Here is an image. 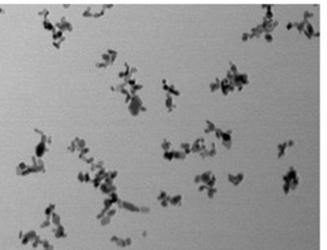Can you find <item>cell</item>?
<instances>
[{
    "label": "cell",
    "instance_id": "cell-3",
    "mask_svg": "<svg viewBox=\"0 0 327 250\" xmlns=\"http://www.w3.org/2000/svg\"><path fill=\"white\" fill-rule=\"evenodd\" d=\"M244 177H245V175H244L242 172H238L237 175H233V174H229V175H227V178H229V182H231L234 186H238V185H240V183L244 180Z\"/></svg>",
    "mask_w": 327,
    "mask_h": 250
},
{
    "label": "cell",
    "instance_id": "cell-12",
    "mask_svg": "<svg viewBox=\"0 0 327 250\" xmlns=\"http://www.w3.org/2000/svg\"><path fill=\"white\" fill-rule=\"evenodd\" d=\"M172 157L177 159V160H184L185 157H186V154L181 151H172Z\"/></svg>",
    "mask_w": 327,
    "mask_h": 250
},
{
    "label": "cell",
    "instance_id": "cell-31",
    "mask_svg": "<svg viewBox=\"0 0 327 250\" xmlns=\"http://www.w3.org/2000/svg\"><path fill=\"white\" fill-rule=\"evenodd\" d=\"M286 145H288V146H294V145H296V142L293 141V139H289V141L286 142Z\"/></svg>",
    "mask_w": 327,
    "mask_h": 250
},
{
    "label": "cell",
    "instance_id": "cell-21",
    "mask_svg": "<svg viewBox=\"0 0 327 250\" xmlns=\"http://www.w3.org/2000/svg\"><path fill=\"white\" fill-rule=\"evenodd\" d=\"M312 16H314V14H312L311 11H305V13H304V19H302V21H305V22H307L308 19H311Z\"/></svg>",
    "mask_w": 327,
    "mask_h": 250
},
{
    "label": "cell",
    "instance_id": "cell-18",
    "mask_svg": "<svg viewBox=\"0 0 327 250\" xmlns=\"http://www.w3.org/2000/svg\"><path fill=\"white\" fill-rule=\"evenodd\" d=\"M162 148H163V151L164 152L171 151V142H170L169 139H164V141L162 142Z\"/></svg>",
    "mask_w": 327,
    "mask_h": 250
},
{
    "label": "cell",
    "instance_id": "cell-2",
    "mask_svg": "<svg viewBox=\"0 0 327 250\" xmlns=\"http://www.w3.org/2000/svg\"><path fill=\"white\" fill-rule=\"evenodd\" d=\"M260 26H262V29H263V32L264 33H271L272 30L278 26V21H274V19L272 21H264L263 19V23Z\"/></svg>",
    "mask_w": 327,
    "mask_h": 250
},
{
    "label": "cell",
    "instance_id": "cell-13",
    "mask_svg": "<svg viewBox=\"0 0 327 250\" xmlns=\"http://www.w3.org/2000/svg\"><path fill=\"white\" fill-rule=\"evenodd\" d=\"M207 153H208V157H214L215 154H216V145L212 142L211 144V146L207 149Z\"/></svg>",
    "mask_w": 327,
    "mask_h": 250
},
{
    "label": "cell",
    "instance_id": "cell-28",
    "mask_svg": "<svg viewBox=\"0 0 327 250\" xmlns=\"http://www.w3.org/2000/svg\"><path fill=\"white\" fill-rule=\"evenodd\" d=\"M194 183H196V185H200L201 183V177L200 175H196V177H194Z\"/></svg>",
    "mask_w": 327,
    "mask_h": 250
},
{
    "label": "cell",
    "instance_id": "cell-32",
    "mask_svg": "<svg viewBox=\"0 0 327 250\" xmlns=\"http://www.w3.org/2000/svg\"><path fill=\"white\" fill-rule=\"evenodd\" d=\"M293 26H294V25H293V22H289V23H288V26H286V29H288V30H290V29H293Z\"/></svg>",
    "mask_w": 327,
    "mask_h": 250
},
{
    "label": "cell",
    "instance_id": "cell-26",
    "mask_svg": "<svg viewBox=\"0 0 327 250\" xmlns=\"http://www.w3.org/2000/svg\"><path fill=\"white\" fill-rule=\"evenodd\" d=\"M264 39H266V41L267 42H272V36H271V33H266V34H264Z\"/></svg>",
    "mask_w": 327,
    "mask_h": 250
},
{
    "label": "cell",
    "instance_id": "cell-4",
    "mask_svg": "<svg viewBox=\"0 0 327 250\" xmlns=\"http://www.w3.org/2000/svg\"><path fill=\"white\" fill-rule=\"evenodd\" d=\"M249 34H250V37H255V39H257V37H260L262 34H264V32H263L262 26L257 25V26H255V27H253V29L250 30Z\"/></svg>",
    "mask_w": 327,
    "mask_h": 250
},
{
    "label": "cell",
    "instance_id": "cell-1",
    "mask_svg": "<svg viewBox=\"0 0 327 250\" xmlns=\"http://www.w3.org/2000/svg\"><path fill=\"white\" fill-rule=\"evenodd\" d=\"M207 148L208 146L205 145L204 138H198V139H196V141L193 142V145H192V152H193V153H200L201 151H204Z\"/></svg>",
    "mask_w": 327,
    "mask_h": 250
},
{
    "label": "cell",
    "instance_id": "cell-6",
    "mask_svg": "<svg viewBox=\"0 0 327 250\" xmlns=\"http://www.w3.org/2000/svg\"><path fill=\"white\" fill-rule=\"evenodd\" d=\"M200 177H201V182H203V185H205V186H207L208 182H210V179H211L212 177H214V174L211 172V171H207V172L201 174Z\"/></svg>",
    "mask_w": 327,
    "mask_h": 250
},
{
    "label": "cell",
    "instance_id": "cell-19",
    "mask_svg": "<svg viewBox=\"0 0 327 250\" xmlns=\"http://www.w3.org/2000/svg\"><path fill=\"white\" fill-rule=\"evenodd\" d=\"M229 66H230V73L233 74V75H237V74H238V68H237V66L236 64L233 63V62H229Z\"/></svg>",
    "mask_w": 327,
    "mask_h": 250
},
{
    "label": "cell",
    "instance_id": "cell-5",
    "mask_svg": "<svg viewBox=\"0 0 327 250\" xmlns=\"http://www.w3.org/2000/svg\"><path fill=\"white\" fill-rule=\"evenodd\" d=\"M304 34H307V37L308 39H312L314 37V34H315V30H314V27H312V25L309 22H307V25H305V29H304Z\"/></svg>",
    "mask_w": 327,
    "mask_h": 250
},
{
    "label": "cell",
    "instance_id": "cell-8",
    "mask_svg": "<svg viewBox=\"0 0 327 250\" xmlns=\"http://www.w3.org/2000/svg\"><path fill=\"white\" fill-rule=\"evenodd\" d=\"M170 204H172V205H181L182 204V196L181 194H177L175 197H170Z\"/></svg>",
    "mask_w": 327,
    "mask_h": 250
},
{
    "label": "cell",
    "instance_id": "cell-30",
    "mask_svg": "<svg viewBox=\"0 0 327 250\" xmlns=\"http://www.w3.org/2000/svg\"><path fill=\"white\" fill-rule=\"evenodd\" d=\"M207 189H208V187L205 186V185H200V186H198V191H205Z\"/></svg>",
    "mask_w": 327,
    "mask_h": 250
},
{
    "label": "cell",
    "instance_id": "cell-11",
    "mask_svg": "<svg viewBox=\"0 0 327 250\" xmlns=\"http://www.w3.org/2000/svg\"><path fill=\"white\" fill-rule=\"evenodd\" d=\"M286 148H288V145H286V142H281V144L278 145V157H282V156H283V154H285Z\"/></svg>",
    "mask_w": 327,
    "mask_h": 250
},
{
    "label": "cell",
    "instance_id": "cell-16",
    "mask_svg": "<svg viewBox=\"0 0 327 250\" xmlns=\"http://www.w3.org/2000/svg\"><path fill=\"white\" fill-rule=\"evenodd\" d=\"M166 105H167L169 111H172V109H175V105H174V103H172L171 96H167V99H166Z\"/></svg>",
    "mask_w": 327,
    "mask_h": 250
},
{
    "label": "cell",
    "instance_id": "cell-25",
    "mask_svg": "<svg viewBox=\"0 0 327 250\" xmlns=\"http://www.w3.org/2000/svg\"><path fill=\"white\" fill-rule=\"evenodd\" d=\"M223 130H222V128H215V134H216V138H222V135H223Z\"/></svg>",
    "mask_w": 327,
    "mask_h": 250
},
{
    "label": "cell",
    "instance_id": "cell-10",
    "mask_svg": "<svg viewBox=\"0 0 327 250\" xmlns=\"http://www.w3.org/2000/svg\"><path fill=\"white\" fill-rule=\"evenodd\" d=\"M205 123H207V127H205V130H204V133H205V134H210V133L215 131V128H216V126H215L214 123L211 122V120H205Z\"/></svg>",
    "mask_w": 327,
    "mask_h": 250
},
{
    "label": "cell",
    "instance_id": "cell-14",
    "mask_svg": "<svg viewBox=\"0 0 327 250\" xmlns=\"http://www.w3.org/2000/svg\"><path fill=\"white\" fill-rule=\"evenodd\" d=\"M293 25L296 26V29H297L298 32L302 33V32H304V29H305V25H307V22H305V21H302V22H293Z\"/></svg>",
    "mask_w": 327,
    "mask_h": 250
},
{
    "label": "cell",
    "instance_id": "cell-27",
    "mask_svg": "<svg viewBox=\"0 0 327 250\" xmlns=\"http://www.w3.org/2000/svg\"><path fill=\"white\" fill-rule=\"evenodd\" d=\"M249 39H252L249 33H242V41H248Z\"/></svg>",
    "mask_w": 327,
    "mask_h": 250
},
{
    "label": "cell",
    "instance_id": "cell-15",
    "mask_svg": "<svg viewBox=\"0 0 327 250\" xmlns=\"http://www.w3.org/2000/svg\"><path fill=\"white\" fill-rule=\"evenodd\" d=\"M219 83H220V79L219 78H215V82H211L210 83V89H211V92H215V90H218L219 89Z\"/></svg>",
    "mask_w": 327,
    "mask_h": 250
},
{
    "label": "cell",
    "instance_id": "cell-7",
    "mask_svg": "<svg viewBox=\"0 0 327 250\" xmlns=\"http://www.w3.org/2000/svg\"><path fill=\"white\" fill-rule=\"evenodd\" d=\"M179 146H181V149H179V151L184 152L186 156H188V154L192 152V145L189 144V142H181V145H179Z\"/></svg>",
    "mask_w": 327,
    "mask_h": 250
},
{
    "label": "cell",
    "instance_id": "cell-29",
    "mask_svg": "<svg viewBox=\"0 0 327 250\" xmlns=\"http://www.w3.org/2000/svg\"><path fill=\"white\" fill-rule=\"evenodd\" d=\"M262 8H266V10H272V4H262Z\"/></svg>",
    "mask_w": 327,
    "mask_h": 250
},
{
    "label": "cell",
    "instance_id": "cell-17",
    "mask_svg": "<svg viewBox=\"0 0 327 250\" xmlns=\"http://www.w3.org/2000/svg\"><path fill=\"white\" fill-rule=\"evenodd\" d=\"M216 193H218V189H216V187H208V189H207V194H208V198H211V200L214 198V197H215V194H216Z\"/></svg>",
    "mask_w": 327,
    "mask_h": 250
},
{
    "label": "cell",
    "instance_id": "cell-9",
    "mask_svg": "<svg viewBox=\"0 0 327 250\" xmlns=\"http://www.w3.org/2000/svg\"><path fill=\"white\" fill-rule=\"evenodd\" d=\"M231 134H233V130H226L222 135V142H231Z\"/></svg>",
    "mask_w": 327,
    "mask_h": 250
},
{
    "label": "cell",
    "instance_id": "cell-20",
    "mask_svg": "<svg viewBox=\"0 0 327 250\" xmlns=\"http://www.w3.org/2000/svg\"><path fill=\"white\" fill-rule=\"evenodd\" d=\"M169 92L171 94H175V96H179V94H181V92H179V90L177 89L174 85H170V86H169Z\"/></svg>",
    "mask_w": 327,
    "mask_h": 250
},
{
    "label": "cell",
    "instance_id": "cell-22",
    "mask_svg": "<svg viewBox=\"0 0 327 250\" xmlns=\"http://www.w3.org/2000/svg\"><path fill=\"white\" fill-rule=\"evenodd\" d=\"M164 159L166 160H172V159H174V157H172V151L164 152Z\"/></svg>",
    "mask_w": 327,
    "mask_h": 250
},
{
    "label": "cell",
    "instance_id": "cell-24",
    "mask_svg": "<svg viewBox=\"0 0 327 250\" xmlns=\"http://www.w3.org/2000/svg\"><path fill=\"white\" fill-rule=\"evenodd\" d=\"M170 197H169V194L166 191H162L160 193V196H159V200H162V201H164V200H169Z\"/></svg>",
    "mask_w": 327,
    "mask_h": 250
},
{
    "label": "cell",
    "instance_id": "cell-23",
    "mask_svg": "<svg viewBox=\"0 0 327 250\" xmlns=\"http://www.w3.org/2000/svg\"><path fill=\"white\" fill-rule=\"evenodd\" d=\"M290 183L289 182H285V185H283V193H285V194H288L289 191H290Z\"/></svg>",
    "mask_w": 327,
    "mask_h": 250
}]
</instances>
